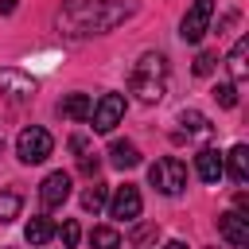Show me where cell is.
Here are the masks:
<instances>
[{
    "label": "cell",
    "instance_id": "4316f807",
    "mask_svg": "<svg viewBox=\"0 0 249 249\" xmlns=\"http://www.w3.org/2000/svg\"><path fill=\"white\" fill-rule=\"evenodd\" d=\"M163 249H187V245H183V241H167Z\"/></svg>",
    "mask_w": 249,
    "mask_h": 249
},
{
    "label": "cell",
    "instance_id": "52a82bcc",
    "mask_svg": "<svg viewBox=\"0 0 249 249\" xmlns=\"http://www.w3.org/2000/svg\"><path fill=\"white\" fill-rule=\"evenodd\" d=\"M93 132H113L117 124H121V117H124V97L121 93H105L97 105H93Z\"/></svg>",
    "mask_w": 249,
    "mask_h": 249
},
{
    "label": "cell",
    "instance_id": "7a4b0ae2",
    "mask_svg": "<svg viewBox=\"0 0 249 249\" xmlns=\"http://www.w3.org/2000/svg\"><path fill=\"white\" fill-rule=\"evenodd\" d=\"M128 89H132L144 105H156V101L163 97V89H167V58L156 54V51L140 54V62H136L132 74H128Z\"/></svg>",
    "mask_w": 249,
    "mask_h": 249
},
{
    "label": "cell",
    "instance_id": "ac0fdd59",
    "mask_svg": "<svg viewBox=\"0 0 249 249\" xmlns=\"http://www.w3.org/2000/svg\"><path fill=\"white\" fill-rule=\"evenodd\" d=\"M105 202H109V187H105V183H89V187L82 191V206H86L89 214H97Z\"/></svg>",
    "mask_w": 249,
    "mask_h": 249
},
{
    "label": "cell",
    "instance_id": "4fadbf2b",
    "mask_svg": "<svg viewBox=\"0 0 249 249\" xmlns=\"http://www.w3.org/2000/svg\"><path fill=\"white\" fill-rule=\"evenodd\" d=\"M58 113H62L66 121H89V113H93V97H89V93H70V97L58 105Z\"/></svg>",
    "mask_w": 249,
    "mask_h": 249
},
{
    "label": "cell",
    "instance_id": "d4e9b609",
    "mask_svg": "<svg viewBox=\"0 0 249 249\" xmlns=\"http://www.w3.org/2000/svg\"><path fill=\"white\" fill-rule=\"evenodd\" d=\"M70 152L86 156V152H89V140H86V136H70Z\"/></svg>",
    "mask_w": 249,
    "mask_h": 249
},
{
    "label": "cell",
    "instance_id": "7c38bea8",
    "mask_svg": "<svg viewBox=\"0 0 249 249\" xmlns=\"http://www.w3.org/2000/svg\"><path fill=\"white\" fill-rule=\"evenodd\" d=\"M245 58H249V39L241 35V39L233 43V51H230V62H226V66H230V78H233V86H241V82L249 78V62H245Z\"/></svg>",
    "mask_w": 249,
    "mask_h": 249
},
{
    "label": "cell",
    "instance_id": "603a6c76",
    "mask_svg": "<svg viewBox=\"0 0 249 249\" xmlns=\"http://www.w3.org/2000/svg\"><path fill=\"white\" fill-rule=\"evenodd\" d=\"M214 62H218V54H214V51H202V54L195 58V74H198V78H206V74L214 70Z\"/></svg>",
    "mask_w": 249,
    "mask_h": 249
},
{
    "label": "cell",
    "instance_id": "e0dca14e",
    "mask_svg": "<svg viewBox=\"0 0 249 249\" xmlns=\"http://www.w3.org/2000/svg\"><path fill=\"white\" fill-rule=\"evenodd\" d=\"M23 237H27V245H47V241L54 237L51 218H31V222H27V230H23Z\"/></svg>",
    "mask_w": 249,
    "mask_h": 249
},
{
    "label": "cell",
    "instance_id": "ba28073f",
    "mask_svg": "<svg viewBox=\"0 0 249 249\" xmlns=\"http://www.w3.org/2000/svg\"><path fill=\"white\" fill-rule=\"evenodd\" d=\"M35 93V78L31 74H23V70H16V66H4L0 70V97H8V101H27Z\"/></svg>",
    "mask_w": 249,
    "mask_h": 249
},
{
    "label": "cell",
    "instance_id": "6da1fadb",
    "mask_svg": "<svg viewBox=\"0 0 249 249\" xmlns=\"http://www.w3.org/2000/svg\"><path fill=\"white\" fill-rule=\"evenodd\" d=\"M136 12V4H121V0H70L58 12V27L70 35H101L113 31L117 23H124Z\"/></svg>",
    "mask_w": 249,
    "mask_h": 249
},
{
    "label": "cell",
    "instance_id": "ffe728a7",
    "mask_svg": "<svg viewBox=\"0 0 249 249\" xmlns=\"http://www.w3.org/2000/svg\"><path fill=\"white\" fill-rule=\"evenodd\" d=\"M19 206H23V198L16 191H0V222H16L19 218Z\"/></svg>",
    "mask_w": 249,
    "mask_h": 249
},
{
    "label": "cell",
    "instance_id": "d6986e66",
    "mask_svg": "<svg viewBox=\"0 0 249 249\" xmlns=\"http://www.w3.org/2000/svg\"><path fill=\"white\" fill-rule=\"evenodd\" d=\"M89 245H93V249H121V233H117L113 226H93Z\"/></svg>",
    "mask_w": 249,
    "mask_h": 249
},
{
    "label": "cell",
    "instance_id": "7402d4cb",
    "mask_svg": "<svg viewBox=\"0 0 249 249\" xmlns=\"http://www.w3.org/2000/svg\"><path fill=\"white\" fill-rule=\"evenodd\" d=\"M214 97H218V105H222V109H233V105H237V86H233V82H226V86H218V89H214Z\"/></svg>",
    "mask_w": 249,
    "mask_h": 249
},
{
    "label": "cell",
    "instance_id": "cb8c5ba5",
    "mask_svg": "<svg viewBox=\"0 0 249 249\" xmlns=\"http://www.w3.org/2000/svg\"><path fill=\"white\" fill-rule=\"evenodd\" d=\"M78 167H82L86 175H97V167H101V160H97L93 152H86V156H78Z\"/></svg>",
    "mask_w": 249,
    "mask_h": 249
},
{
    "label": "cell",
    "instance_id": "8fae6325",
    "mask_svg": "<svg viewBox=\"0 0 249 249\" xmlns=\"http://www.w3.org/2000/svg\"><path fill=\"white\" fill-rule=\"evenodd\" d=\"M195 171H198V179H202V183H218V179L226 175V167H222V156H218L214 148H202V152L195 156Z\"/></svg>",
    "mask_w": 249,
    "mask_h": 249
},
{
    "label": "cell",
    "instance_id": "484cf974",
    "mask_svg": "<svg viewBox=\"0 0 249 249\" xmlns=\"http://www.w3.org/2000/svg\"><path fill=\"white\" fill-rule=\"evenodd\" d=\"M0 12H4V16H12V12H16V0H0Z\"/></svg>",
    "mask_w": 249,
    "mask_h": 249
},
{
    "label": "cell",
    "instance_id": "5bb4252c",
    "mask_svg": "<svg viewBox=\"0 0 249 249\" xmlns=\"http://www.w3.org/2000/svg\"><path fill=\"white\" fill-rule=\"evenodd\" d=\"M222 167L230 171L233 183H249V148L245 144H233L230 148V163H222Z\"/></svg>",
    "mask_w": 249,
    "mask_h": 249
},
{
    "label": "cell",
    "instance_id": "30bf717a",
    "mask_svg": "<svg viewBox=\"0 0 249 249\" xmlns=\"http://www.w3.org/2000/svg\"><path fill=\"white\" fill-rule=\"evenodd\" d=\"M218 230H222V237H226L230 245H249V218H245L241 210L218 214Z\"/></svg>",
    "mask_w": 249,
    "mask_h": 249
},
{
    "label": "cell",
    "instance_id": "9c48e42d",
    "mask_svg": "<svg viewBox=\"0 0 249 249\" xmlns=\"http://www.w3.org/2000/svg\"><path fill=\"white\" fill-rule=\"evenodd\" d=\"M66 198H70V175H66V171H51V175L43 179V187H39V202H43L47 210H58Z\"/></svg>",
    "mask_w": 249,
    "mask_h": 249
},
{
    "label": "cell",
    "instance_id": "8992f818",
    "mask_svg": "<svg viewBox=\"0 0 249 249\" xmlns=\"http://www.w3.org/2000/svg\"><path fill=\"white\" fill-rule=\"evenodd\" d=\"M140 210H144V198H140V191H136L132 183H124V187L113 191V198H109V218H117V222H136Z\"/></svg>",
    "mask_w": 249,
    "mask_h": 249
},
{
    "label": "cell",
    "instance_id": "5b68a950",
    "mask_svg": "<svg viewBox=\"0 0 249 249\" xmlns=\"http://www.w3.org/2000/svg\"><path fill=\"white\" fill-rule=\"evenodd\" d=\"M210 16H214V0H195L187 8V16H183V27H179L183 43H198L210 31Z\"/></svg>",
    "mask_w": 249,
    "mask_h": 249
},
{
    "label": "cell",
    "instance_id": "277c9868",
    "mask_svg": "<svg viewBox=\"0 0 249 249\" xmlns=\"http://www.w3.org/2000/svg\"><path fill=\"white\" fill-rule=\"evenodd\" d=\"M51 152H54V136H51L47 128H39V124L23 128L19 140H16V156H19L23 163H43Z\"/></svg>",
    "mask_w": 249,
    "mask_h": 249
},
{
    "label": "cell",
    "instance_id": "9a60e30c",
    "mask_svg": "<svg viewBox=\"0 0 249 249\" xmlns=\"http://www.w3.org/2000/svg\"><path fill=\"white\" fill-rule=\"evenodd\" d=\"M109 160H113V167H136L140 163V148L132 140H113L109 144Z\"/></svg>",
    "mask_w": 249,
    "mask_h": 249
},
{
    "label": "cell",
    "instance_id": "3957f363",
    "mask_svg": "<svg viewBox=\"0 0 249 249\" xmlns=\"http://www.w3.org/2000/svg\"><path fill=\"white\" fill-rule=\"evenodd\" d=\"M148 183H152L160 195H179V191L187 187V167H183V160H175V156L156 160V163L148 167Z\"/></svg>",
    "mask_w": 249,
    "mask_h": 249
},
{
    "label": "cell",
    "instance_id": "2e32d148",
    "mask_svg": "<svg viewBox=\"0 0 249 249\" xmlns=\"http://www.w3.org/2000/svg\"><path fill=\"white\" fill-rule=\"evenodd\" d=\"M179 124H183V132H187V136H210V132H214V128H210V121H206L198 109H183V113H179Z\"/></svg>",
    "mask_w": 249,
    "mask_h": 249
},
{
    "label": "cell",
    "instance_id": "44dd1931",
    "mask_svg": "<svg viewBox=\"0 0 249 249\" xmlns=\"http://www.w3.org/2000/svg\"><path fill=\"white\" fill-rule=\"evenodd\" d=\"M58 237H62V249H74V245H78V237H82V226H78L74 218H66V222H62V230H58Z\"/></svg>",
    "mask_w": 249,
    "mask_h": 249
}]
</instances>
